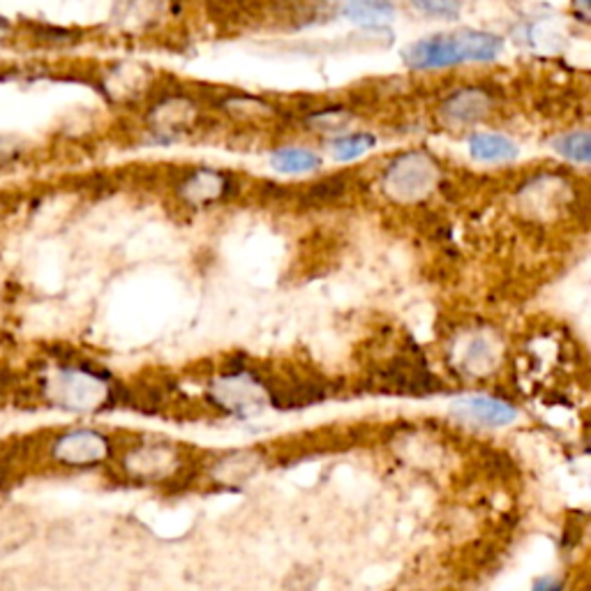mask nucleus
<instances>
[{"instance_id": "nucleus-1", "label": "nucleus", "mask_w": 591, "mask_h": 591, "mask_svg": "<svg viewBox=\"0 0 591 591\" xmlns=\"http://www.w3.org/2000/svg\"><path fill=\"white\" fill-rule=\"evenodd\" d=\"M504 51V40L499 35L486 30H458V33H437L429 38L416 40L402 53L407 67L427 72V69H449L462 63H492Z\"/></svg>"}, {"instance_id": "nucleus-2", "label": "nucleus", "mask_w": 591, "mask_h": 591, "mask_svg": "<svg viewBox=\"0 0 591 591\" xmlns=\"http://www.w3.org/2000/svg\"><path fill=\"white\" fill-rule=\"evenodd\" d=\"M47 400L65 411L91 414L112 402L114 388L102 372L83 365H63L53 370L44 382Z\"/></svg>"}, {"instance_id": "nucleus-3", "label": "nucleus", "mask_w": 591, "mask_h": 591, "mask_svg": "<svg viewBox=\"0 0 591 591\" xmlns=\"http://www.w3.org/2000/svg\"><path fill=\"white\" fill-rule=\"evenodd\" d=\"M384 192L400 204H414L433 194L441 181L439 163L423 151L398 155L384 171Z\"/></svg>"}, {"instance_id": "nucleus-4", "label": "nucleus", "mask_w": 591, "mask_h": 591, "mask_svg": "<svg viewBox=\"0 0 591 591\" xmlns=\"http://www.w3.org/2000/svg\"><path fill=\"white\" fill-rule=\"evenodd\" d=\"M208 398L215 407L236 419H253L271 404V393L247 370L224 372L208 386Z\"/></svg>"}, {"instance_id": "nucleus-5", "label": "nucleus", "mask_w": 591, "mask_h": 591, "mask_svg": "<svg viewBox=\"0 0 591 591\" xmlns=\"http://www.w3.org/2000/svg\"><path fill=\"white\" fill-rule=\"evenodd\" d=\"M51 455L65 467H95L112 455V441L98 429H69L53 441Z\"/></svg>"}, {"instance_id": "nucleus-6", "label": "nucleus", "mask_w": 591, "mask_h": 591, "mask_svg": "<svg viewBox=\"0 0 591 591\" xmlns=\"http://www.w3.org/2000/svg\"><path fill=\"white\" fill-rule=\"evenodd\" d=\"M453 416L472 427H504L517 419V409L499 398L467 396L451 404Z\"/></svg>"}, {"instance_id": "nucleus-7", "label": "nucleus", "mask_w": 591, "mask_h": 591, "mask_svg": "<svg viewBox=\"0 0 591 591\" xmlns=\"http://www.w3.org/2000/svg\"><path fill=\"white\" fill-rule=\"evenodd\" d=\"M494 106V98L483 86H464L441 102V118L449 125H476L486 120Z\"/></svg>"}, {"instance_id": "nucleus-8", "label": "nucleus", "mask_w": 591, "mask_h": 591, "mask_svg": "<svg viewBox=\"0 0 591 591\" xmlns=\"http://www.w3.org/2000/svg\"><path fill=\"white\" fill-rule=\"evenodd\" d=\"M231 192H234V176L220 169H194L183 176L181 185H178V194L194 206L218 204Z\"/></svg>"}, {"instance_id": "nucleus-9", "label": "nucleus", "mask_w": 591, "mask_h": 591, "mask_svg": "<svg viewBox=\"0 0 591 591\" xmlns=\"http://www.w3.org/2000/svg\"><path fill=\"white\" fill-rule=\"evenodd\" d=\"M125 467L137 478L157 480L174 474L178 467V455L169 444H143L128 455Z\"/></svg>"}, {"instance_id": "nucleus-10", "label": "nucleus", "mask_w": 591, "mask_h": 591, "mask_svg": "<svg viewBox=\"0 0 591 591\" xmlns=\"http://www.w3.org/2000/svg\"><path fill=\"white\" fill-rule=\"evenodd\" d=\"M339 12L361 28H386L398 14L396 0H339Z\"/></svg>"}, {"instance_id": "nucleus-11", "label": "nucleus", "mask_w": 591, "mask_h": 591, "mask_svg": "<svg viewBox=\"0 0 591 591\" xmlns=\"http://www.w3.org/2000/svg\"><path fill=\"white\" fill-rule=\"evenodd\" d=\"M470 153L474 159H480V163H511L521 151L504 134L480 132L470 139Z\"/></svg>"}, {"instance_id": "nucleus-12", "label": "nucleus", "mask_w": 591, "mask_h": 591, "mask_svg": "<svg viewBox=\"0 0 591 591\" xmlns=\"http://www.w3.org/2000/svg\"><path fill=\"white\" fill-rule=\"evenodd\" d=\"M271 167L280 174H310L321 167V157L308 149H280L271 155Z\"/></svg>"}, {"instance_id": "nucleus-13", "label": "nucleus", "mask_w": 591, "mask_h": 591, "mask_svg": "<svg viewBox=\"0 0 591 591\" xmlns=\"http://www.w3.org/2000/svg\"><path fill=\"white\" fill-rule=\"evenodd\" d=\"M347 194L345 178H321V181L308 185L300 192V202L306 206H329Z\"/></svg>"}, {"instance_id": "nucleus-14", "label": "nucleus", "mask_w": 591, "mask_h": 591, "mask_svg": "<svg viewBox=\"0 0 591 591\" xmlns=\"http://www.w3.org/2000/svg\"><path fill=\"white\" fill-rule=\"evenodd\" d=\"M377 146V137L368 134V132H351V134H343L335 137L331 141V151L337 155V159H356L361 157L363 153H368L370 149Z\"/></svg>"}, {"instance_id": "nucleus-15", "label": "nucleus", "mask_w": 591, "mask_h": 591, "mask_svg": "<svg viewBox=\"0 0 591 591\" xmlns=\"http://www.w3.org/2000/svg\"><path fill=\"white\" fill-rule=\"evenodd\" d=\"M552 149L570 163L587 165L589 163V132H568L552 141Z\"/></svg>"}, {"instance_id": "nucleus-16", "label": "nucleus", "mask_w": 591, "mask_h": 591, "mask_svg": "<svg viewBox=\"0 0 591 591\" xmlns=\"http://www.w3.org/2000/svg\"><path fill=\"white\" fill-rule=\"evenodd\" d=\"M460 356H462L460 363L476 374L486 372L494 363V351L486 337H472L467 347H464V354Z\"/></svg>"}, {"instance_id": "nucleus-17", "label": "nucleus", "mask_w": 591, "mask_h": 591, "mask_svg": "<svg viewBox=\"0 0 591 591\" xmlns=\"http://www.w3.org/2000/svg\"><path fill=\"white\" fill-rule=\"evenodd\" d=\"M464 3L467 0H411V5H414L421 14L433 16V20H458Z\"/></svg>"}, {"instance_id": "nucleus-18", "label": "nucleus", "mask_w": 591, "mask_h": 591, "mask_svg": "<svg viewBox=\"0 0 591 591\" xmlns=\"http://www.w3.org/2000/svg\"><path fill=\"white\" fill-rule=\"evenodd\" d=\"M534 591H564V584L554 578H541L534 584Z\"/></svg>"}, {"instance_id": "nucleus-19", "label": "nucleus", "mask_w": 591, "mask_h": 591, "mask_svg": "<svg viewBox=\"0 0 591 591\" xmlns=\"http://www.w3.org/2000/svg\"><path fill=\"white\" fill-rule=\"evenodd\" d=\"M12 33H14V26L5 20V16H0V42H5L12 38Z\"/></svg>"}]
</instances>
